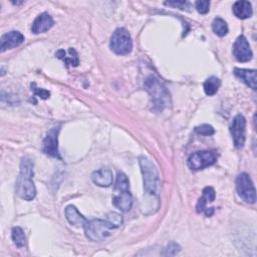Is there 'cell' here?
Returning a JSON list of instances; mask_svg holds the SVG:
<instances>
[{
    "mask_svg": "<svg viewBox=\"0 0 257 257\" xmlns=\"http://www.w3.org/2000/svg\"><path fill=\"white\" fill-rule=\"evenodd\" d=\"M236 190L239 197L246 203L254 204L256 202V191L250 176L247 173H241L236 178Z\"/></svg>",
    "mask_w": 257,
    "mask_h": 257,
    "instance_id": "cell-6",
    "label": "cell"
},
{
    "mask_svg": "<svg viewBox=\"0 0 257 257\" xmlns=\"http://www.w3.org/2000/svg\"><path fill=\"white\" fill-rule=\"evenodd\" d=\"M234 15L239 19H247L252 16V6L249 1H236L232 7Z\"/></svg>",
    "mask_w": 257,
    "mask_h": 257,
    "instance_id": "cell-17",
    "label": "cell"
},
{
    "mask_svg": "<svg viewBox=\"0 0 257 257\" xmlns=\"http://www.w3.org/2000/svg\"><path fill=\"white\" fill-rule=\"evenodd\" d=\"M122 224V216L115 212L106 214L105 219H93L83 226L85 236L94 242L103 241L110 235V231L118 228Z\"/></svg>",
    "mask_w": 257,
    "mask_h": 257,
    "instance_id": "cell-2",
    "label": "cell"
},
{
    "mask_svg": "<svg viewBox=\"0 0 257 257\" xmlns=\"http://www.w3.org/2000/svg\"><path fill=\"white\" fill-rule=\"evenodd\" d=\"M203 212H204V214H205L206 217H211V216L214 214L215 209H214L213 207H211V208H206Z\"/></svg>",
    "mask_w": 257,
    "mask_h": 257,
    "instance_id": "cell-29",
    "label": "cell"
},
{
    "mask_svg": "<svg viewBox=\"0 0 257 257\" xmlns=\"http://www.w3.org/2000/svg\"><path fill=\"white\" fill-rule=\"evenodd\" d=\"M11 236H12V240L14 242V244L18 247H24L26 244V237L24 234V231L21 227H13L12 231H11Z\"/></svg>",
    "mask_w": 257,
    "mask_h": 257,
    "instance_id": "cell-22",
    "label": "cell"
},
{
    "mask_svg": "<svg viewBox=\"0 0 257 257\" xmlns=\"http://www.w3.org/2000/svg\"><path fill=\"white\" fill-rule=\"evenodd\" d=\"M221 85V80L216 76L208 77L204 82V91L207 95H214Z\"/></svg>",
    "mask_w": 257,
    "mask_h": 257,
    "instance_id": "cell-20",
    "label": "cell"
},
{
    "mask_svg": "<svg viewBox=\"0 0 257 257\" xmlns=\"http://www.w3.org/2000/svg\"><path fill=\"white\" fill-rule=\"evenodd\" d=\"M60 131V125L53 126L47 133L45 139L42 143V151L47 156L61 159L58 152V134Z\"/></svg>",
    "mask_w": 257,
    "mask_h": 257,
    "instance_id": "cell-9",
    "label": "cell"
},
{
    "mask_svg": "<svg viewBox=\"0 0 257 257\" xmlns=\"http://www.w3.org/2000/svg\"><path fill=\"white\" fill-rule=\"evenodd\" d=\"M233 54L240 62H247L252 58V50L246 37L240 35L233 44Z\"/></svg>",
    "mask_w": 257,
    "mask_h": 257,
    "instance_id": "cell-10",
    "label": "cell"
},
{
    "mask_svg": "<svg viewBox=\"0 0 257 257\" xmlns=\"http://www.w3.org/2000/svg\"><path fill=\"white\" fill-rule=\"evenodd\" d=\"M212 29L214 33L220 37L225 36L228 33V25L224 19L221 17H217L212 22Z\"/></svg>",
    "mask_w": 257,
    "mask_h": 257,
    "instance_id": "cell-21",
    "label": "cell"
},
{
    "mask_svg": "<svg viewBox=\"0 0 257 257\" xmlns=\"http://www.w3.org/2000/svg\"><path fill=\"white\" fill-rule=\"evenodd\" d=\"M195 8L200 14H207L210 9V1H204V0L197 1L195 3Z\"/></svg>",
    "mask_w": 257,
    "mask_h": 257,
    "instance_id": "cell-27",
    "label": "cell"
},
{
    "mask_svg": "<svg viewBox=\"0 0 257 257\" xmlns=\"http://www.w3.org/2000/svg\"><path fill=\"white\" fill-rule=\"evenodd\" d=\"M31 90H33L34 95L39 96V97H41L42 99H46V98H48L49 95H50V92H49L48 90L43 89V88L35 87V83H32V84H31Z\"/></svg>",
    "mask_w": 257,
    "mask_h": 257,
    "instance_id": "cell-28",
    "label": "cell"
},
{
    "mask_svg": "<svg viewBox=\"0 0 257 257\" xmlns=\"http://www.w3.org/2000/svg\"><path fill=\"white\" fill-rule=\"evenodd\" d=\"M234 145L237 149H242L246 139V118L243 114L238 113L232 120L230 126Z\"/></svg>",
    "mask_w": 257,
    "mask_h": 257,
    "instance_id": "cell-8",
    "label": "cell"
},
{
    "mask_svg": "<svg viewBox=\"0 0 257 257\" xmlns=\"http://www.w3.org/2000/svg\"><path fill=\"white\" fill-rule=\"evenodd\" d=\"M112 204L121 212H127L133 206V196L130 191L116 192L112 198Z\"/></svg>",
    "mask_w": 257,
    "mask_h": 257,
    "instance_id": "cell-14",
    "label": "cell"
},
{
    "mask_svg": "<svg viewBox=\"0 0 257 257\" xmlns=\"http://www.w3.org/2000/svg\"><path fill=\"white\" fill-rule=\"evenodd\" d=\"M181 251V247L176 242H171L167 245V247L162 252L163 256H175Z\"/></svg>",
    "mask_w": 257,
    "mask_h": 257,
    "instance_id": "cell-25",
    "label": "cell"
},
{
    "mask_svg": "<svg viewBox=\"0 0 257 257\" xmlns=\"http://www.w3.org/2000/svg\"><path fill=\"white\" fill-rule=\"evenodd\" d=\"M145 88L152 97L154 109L162 111L171 104V97L166 86L154 75H150L145 80Z\"/></svg>",
    "mask_w": 257,
    "mask_h": 257,
    "instance_id": "cell-4",
    "label": "cell"
},
{
    "mask_svg": "<svg viewBox=\"0 0 257 257\" xmlns=\"http://www.w3.org/2000/svg\"><path fill=\"white\" fill-rule=\"evenodd\" d=\"M139 164L144 180V196L141 202V212L144 215L155 214L160 208V176L154 162L145 157L139 158Z\"/></svg>",
    "mask_w": 257,
    "mask_h": 257,
    "instance_id": "cell-1",
    "label": "cell"
},
{
    "mask_svg": "<svg viewBox=\"0 0 257 257\" xmlns=\"http://www.w3.org/2000/svg\"><path fill=\"white\" fill-rule=\"evenodd\" d=\"M217 157L214 153L209 151H199L193 153L188 158V167L193 171H200L216 163Z\"/></svg>",
    "mask_w": 257,
    "mask_h": 257,
    "instance_id": "cell-7",
    "label": "cell"
},
{
    "mask_svg": "<svg viewBox=\"0 0 257 257\" xmlns=\"http://www.w3.org/2000/svg\"><path fill=\"white\" fill-rule=\"evenodd\" d=\"M68 53H69V56H66V52L63 49H60L55 53V56L59 59H62L67 66L68 65L77 66L79 63V59H78V55H77V52L75 51V49L70 47L68 49Z\"/></svg>",
    "mask_w": 257,
    "mask_h": 257,
    "instance_id": "cell-19",
    "label": "cell"
},
{
    "mask_svg": "<svg viewBox=\"0 0 257 257\" xmlns=\"http://www.w3.org/2000/svg\"><path fill=\"white\" fill-rule=\"evenodd\" d=\"M15 192L19 198L25 201H31L36 196V188L33 182V161L28 157L21 160Z\"/></svg>",
    "mask_w": 257,
    "mask_h": 257,
    "instance_id": "cell-3",
    "label": "cell"
},
{
    "mask_svg": "<svg viewBox=\"0 0 257 257\" xmlns=\"http://www.w3.org/2000/svg\"><path fill=\"white\" fill-rule=\"evenodd\" d=\"M92 182L98 187H109L113 181V175L110 169L100 168L91 174Z\"/></svg>",
    "mask_w": 257,
    "mask_h": 257,
    "instance_id": "cell-13",
    "label": "cell"
},
{
    "mask_svg": "<svg viewBox=\"0 0 257 257\" xmlns=\"http://www.w3.org/2000/svg\"><path fill=\"white\" fill-rule=\"evenodd\" d=\"M24 41V36L19 31H10L1 36L0 39V51L4 52L8 49L15 48L22 44Z\"/></svg>",
    "mask_w": 257,
    "mask_h": 257,
    "instance_id": "cell-11",
    "label": "cell"
},
{
    "mask_svg": "<svg viewBox=\"0 0 257 257\" xmlns=\"http://www.w3.org/2000/svg\"><path fill=\"white\" fill-rule=\"evenodd\" d=\"M234 74L240 78L244 83H246L252 89H256V70L255 69H246V68H235Z\"/></svg>",
    "mask_w": 257,
    "mask_h": 257,
    "instance_id": "cell-16",
    "label": "cell"
},
{
    "mask_svg": "<svg viewBox=\"0 0 257 257\" xmlns=\"http://www.w3.org/2000/svg\"><path fill=\"white\" fill-rule=\"evenodd\" d=\"M53 25H54V21H53L52 17L48 13L44 12L35 18V20L32 23V26H31V31L34 34L43 33V32L48 31Z\"/></svg>",
    "mask_w": 257,
    "mask_h": 257,
    "instance_id": "cell-12",
    "label": "cell"
},
{
    "mask_svg": "<svg viewBox=\"0 0 257 257\" xmlns=\"http://www.w3.org/2000/svg\"><path fill=\"white\" fill-rule=\"evenodd\" d=\"M114 190L115 192H123L130 191V181L125 174L118 173L115 183H114Z\"/></svg>",
    "mask_w": 257,
    "mask_h": 257,
    "instance_id": "cell-23",
    "label": "cell"
},
{
    "mask_svg": "<svg viewBox=\"0 0 257 257\" xmlns=\"http://www.w3.org/2000/svg\"><path fill=\"white\" fill-rule=\"evenodd\" d=\"M216 194L215 190L212 187H206L203 190V196L199 199L197 206H196V211L198 213H202L206 209V205L208 202H213L215 200Z\"/></svg>",
    "mask_w": 257,
    "mask_h": 257,
    "instance_id": "cell-18",
    "label": "cell"
},
{
    "mask_svg": "<svg viewBox=\"0 0 257 257\" xmlns=\"http://www.w3.org/2000/svg\"><path fill=\"white\" fill-rule=\"evenodd\" d=\"M195 132L198 134V135H201V136H212L215 134V130L214 127L211 125V124H208V123H203L201 125H198L195 127Z\"/></svg>",
    "mask_w": 257,
    "mask_h": 257,
    "instance_id": "cell-26",
    "label": "cell"
},
{
    "mask_svg": "<svg viewBox=\"0 0 257 257\" xmlns=\"http://www.w3.org/2000/svg\"><path fill=\"white\" fill-rule=\"evenodd\" d=\"M165 5L172 6L174 8H178L180 10H184V11H188V12H190L193 8L192 4L188 1H167V2H165Z\"/></svg>",
    "mask_w": 257,
    "mask_h": 257,
    "instance_id": "cell-24",
    "label": "cell"
},
{
    "mask_svg": "<svg viewBox=\"0 0 257 257\" xmlns=\"http://www.w3.org/2000/svg\"><path fill=\"white\" fill-rule=\"evenodd\" d=\"M109 46L118 55L128 54L133 49V40L128 31L122 27L115 29L110 37Z\"/></svg>",
    "mask_w": 257,
    "mask_h": 257,
    "instance_id": "cell-5",
    "label": "cell"
},
{
    "mask_svg": "<svg viewBox=\"0 0 257 257\" xmlns=\"http://www.w3.org/2000/svg\"><path fill=\"white\" fill-rule=\"evenodd\" d=\"M65 217L68 223L75 227H83L87 220L80 214V212L77 210V208L73 205H68L65 208Z\"/></svg>",
    "mask_w": 257,
    "mask_h": 257,
    "instance_id": "cell-15",
    "label": "cell"
}]
</instances>
